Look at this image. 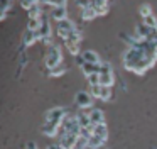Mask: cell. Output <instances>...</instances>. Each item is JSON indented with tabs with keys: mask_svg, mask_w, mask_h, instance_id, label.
Instances as JSON below:
<instances>
[{
	"mask_svg": "<svg viewBox=\"0 0 157 149\" xmlns=\"http://www.w3.org/2000/svg\"><path fill=\"white\" fill-rule=\"evenodd\" d=\"M86 147H88V139L78 135V139H76V144H75V149H86Z\"/></svg>",
	"mask_w": 157,
	"mask_h": 149,
	"instance_id": "83f0119b",
	"label": "cell"
},
{
	"mask_svg": "<svg viewBox=\"0 0 157 149\" xmlns=\"http://www.w3.org/2000/svg\"><path fill=\"white\" fill-rule=\"evenodd\" d=\"M88 117H90V124L91 125H98V124H106L105 122V112L101 108H91L88 112Z\"/></svg>",
	"mask_w": 157,
	"mask_h": 149,
	"instance_id": "8fae6325",
	"label": "cell"
},
{
	"mask_svg": "<svg viewBox=\"0 0 157 149\" xmlns=\"http://www.w3.org/2000/svg\"><path fill=\"white\" fill-rule=\"evenodd\" d=\"M93 135H96V137L106 141V139H108V127H106V124L93 125Z\"/></svg>",
	"mask_w": 157,
	"mask_h": 149,
	"instance_id": "ac0fdd59",
	"label": "cell"
},
{
	"mask_svg": "<svg viewBox=\"0 0 157 149\" xmlns=\"http://www.w3.org/2000/svg\"><path fill=\"white\" fill-rule=\"evenodd\" d=\"M75 103L78 105L81 110L85 108H93V97L90 95V91H78L75 95Z\"/></svg>",
	"mask_w": 157,
	"mask_h": 149,
	"instance_id": "52a82bcc",
	"label": "cell"
},
{
	"mask_svg": "<svg viewBox=\"0 0 157 149\" xmlns=\"http://www.w3.org/2000/svg\"><path fill=\"white\" fill-rule=\"evenodd\" d=\"M139 12H140V15H142V19H144V17H147V15L152 14V7H150L149 3H144V5H140Z\"/></svg>",
	"mask_w": 157,
	"mask_h": 149,
	"instance_id": "f546056e",
	"label": "cell"
},
{
	"mask_svg": "<svg viewBox=\"0 0 157 149\" xmlns=\"http://www.w3.org/2000/svg\"><path fill=\"white\" fill-rule=\"evenodd\" d=\"M61 61H63V51H61V47L56 46V44L48 46V49H46V56H44L46 68H48V70H51V68L61 64Z\"/></svg>",
	"mask_w": 157,
	"mask_h": 149,
	"instance_id": "7a4b0ae2",
	"label": "cell"
},
{
	"mask_svg": "<svg viewBox=\"0 0 157 149\" xmlns=\"http://www.w3.org/2000/svg\"><path fill=\"white\" fill-rule=\"evenodd\" d=\"M37 2H39V0H21V7L27 10L29 7H32L34 3H37Z\"/></svg>",
	"mask_w": 157,
	"mask_h": 149,
	"instance_id": "d6a6232c",
	"label": "cell"
},
{
	"mask_svg": "<svg viewBox=\"0 0 157 149\" xmlns=\"http://www.w3.org/2000/svg\"><path fill=\"white\" fill-rule=\"evenodd\" d=\"M39 26H41V19H34V17L27 19V30H39Z\"/></svg>",
	"mask_w": 157,
	"mask_h": 149,
	"instance_id": "484cf974",
	"label": "cell"
},
{
	"mask_svg": "<svg viewBox=\"0 0 157 149\" xmlns=\"http://www.w3.org/2000/svg\"><path fill=\"white\" fill-rule=\"evenodd\" d=\"M79 56H81V59L85 61V63H93V64L101 63L98 53H95V51H91V49H86V51H83V53H79Z\"/></svg>",
	"mask_w": 157,
	"mask_h": 149,
	"instance_id": "5bb4252c",
	"label": "cell"
},
{
	"mask_svg": "<svg viewBox=\"0 0 157 149\" xmlns=\"http://www.w3.org/2000/svg\"><path fill=\"white\" fill-rule=\"evenodd\" d=\"M68 0H39V3H44V5H51V7H56V5H66Z\"/></svg>",
	"mask_w": 157,
	"mask_h": 149,
	"instance_id": "f1b7e54d",
	"label": "cell"
},
{
	"mask_svg": "<svg viewBox=\"0 0 157 149\" xmlns=\"http://www.w3.org/2000/svg\"><path fill=\"white\" fill-rule=\"evenodd\" d=\"M36 41H41L37 30H27V29H25L24 36H22V46H24V47H29V46H32Z\"/></svg>",
	"mask_w": 157,
	"mask_h": 149,
	"instance_id": "4fadbf2b",
	"label": "cell"
},
{
	"mask_svg": "<svg viewBox=\"0 0 157 149\" xmlns=\"http://www.w3.org/2000/svg\"><path fill=\"white\" fill-rule=\"evenodd\" d=\"M51 17L56 20V22L66 19V17H68V9H66V5H56V7H52Z\"/></svg>",
	"mask_w": 157,
	"mask_h": 149,
	"instance_id": "9a60e30c",
	"label": "cell"
},
{
	"mask_svg": "<svg viewBox=\"0 0 157 149\" xmlns=\"http://www.w3.org/2000/svg\"><path fill=\"white\" fill-rule=\"evenodd\" d=\"M150 30H152V29H149V27H147L144 22H139V24L135 26V32L132 34V37H133L135 41H145L147 37H149Z\"/></svg>",
	"mask_w": 157,
	"mask_h": 149,
	"instance_id": "7c38bea8",
	"label": "cell"
},
{
	"mask_svg": "<svg viewBox=\"0 0 157 149\" xmlns=\"http://www.w3.org/2000/svg\"><path fill=\"white\" fill-rule=\"evenodd\" d=\"M27 14H29V17H34V19H41V15H42V7H41V3H34L32 7H29L27 9Z\"/></svg>",
	"mask_w": 157,
	"mask_h": 149,
	"instance_id": "7402d4cb",
	"label": "cell"
},
{
	"mask_svg": "<svg viewBox=\"0 0 157 149\" xmlns=\"http://www.w3.org/2000/svg\"><path fill=\"white\" fill-rule=\"evenodd\" d=\"M66 115H68V110H66L64 107H54V108L46 112V122H52V124H56V125H61L63 119H64Z\"/></svg>",
	"mask_w": 157,
	"mask_h": 149,
	"instance_id": "5b68a950",
	"label": "cell"
},
{
	"mask_svg": "<svg viewBox=\"0 0 157 149\" xmlns=\"http://www.w3.org/2000/svg\"><path fill=\"white\" fill-rule=\"evenodd\" d=\"M86 149H106V147H105V146H101V147H90V146H88Z\"/></svg>",
	"mask_w": 157,
	"mask_h": 149,
	"instance_id": "8d00e7d4",
	"label": "cell"
},
{
	"mask_svg": "<svg viewBox=\"0 0 157 149\" xmlns=\"http://www.w3.org/2000/svg\"><path fill=\"white\" fill-rule=\"evenodd\" d=\"M98 76H100V85L101 87H108L112 88L113 83H115V74H113V66L106 61H101L100 63V71H98Z\"/></svg>",
	"mask_w": 157,
	"mask_h": 149,
	"instance_id": "3957f363",
	"label": "cell"
},
{
	"mask_svg": "<svg viewBox=\"0 0 157 149\" xmlns=\"http://www.w3.org/2000/svg\"><path fill=\"white\" fill-rule=\"evenodd\" d=\"M90 7L95 10L96 15H106L110 10L108 0H90Z\"/></svg>",
	"mask_w": 157,
	"mask_h": 149,
	"instance_id": "30bf717a",
	"label": "cell"
},
{
	"mask_svg": "<svg viewBox=\"0 0 157 149\" xmlns=\"http://www.w3.org/2000/svg\"><path fill=\"white\" fill-rule=\"evenodd\" d=\"M39 37L44 44L51 46V36H52V27H51V22L48 20V17L41 15V26H39Z\"/></svg>",
	"mask_w": 157,
	"mask_h": 149,
	"instance_id": "277c9868",
	"label": "cell"
},
{
	"mask_svg": "<svg viewBox=\"0 0 157 149\" xmlns=\"http://www.w3.org/2000/svg\"><path fill=\"white\" fill-rule=\"evenodd\" d=\"M81 39H83L81 30L75 29V30H71V32H69L68 36H66L64 42H75V44H79V42H81Z\"/></svg>",
	"mask_w": 157,
	"mask_h": 149,
	"instance_id": "ffe728a7",
	"label": "cell"
},
{
	"mask_svg": "<svg viewBox=\"0 0 157 149\" xmlns=\"http://www.w3.org/2000/svg\"><path fill=\"white\" fill-rule=\"evenodd\" d=\"M48 149H61V147H59V144H51L48 146Z\"/></svg>",
	"mask_w": 157,
	"mask_h": 149,
	"instance_id": "d590c367",
	"label": "cell"
},
{
	"mask_svg": "<svg viewBox=\"0 0 157 149\" xmlns=\"http://www.w3.org/2000/svg\"><path fill=\"white\" fill-rule=\"evenodd\" d=\"M105 142L106 141L96 137V135H91V137L88 139V146H90V147H101V146H105Z\"/></svg>",
	"mask_w": 157,
	"mask_h": 149,
	"instance_id": "d4e9b609",
	"label": "cell"
},
{
	"mask_svg": "<svg viewBox=\"0 0 157 149\" xmlns=\"http://www.w3.org/2000/svg\"><path fill=\"white\" fill-rule=\"evenodd\" d=\"M41 132L48 137H56L59 134V125L52 124V122H44V125L41 127Z\"/></svg>",
	"mask_w": 157,
	"mask_h": 149,
	"instance_id": "2e32d148",
	"label": "cell"
},
{
	"mask_svg": "<svg viewBox=\"0 0 157 149\" xmlns=\"http://www.w3.org/2000/svg\"><path fill=\"white\" fill-rule=\"evenodd\" d=\"M68 71V68L64 66V64H58V66H54V68H51V70H48V74L49 76H52V78H58V76H63V74Z\"/></svg>",
	"mask_w": 157,
	"mask_h": 149,
	"instance_id": "44dd1931",
	"label": "cell"
},
{
	"mask_svg": "<svg viewBox=\"0 0 157 149\" xmlns=\"http://www.w3.org/2000/svg\"><path fill=\"white\" fill-rule=\"evenodd\" d=\"M64 46L68 47V51L73 54V56H78L79 53H81V49H79V44H75V42H64Z\"/></svg>",
	"mask_w": 157,
	"mask_h": 149,
	"instance_id": "4316f807",
	"label": "cell"
},
{
	"mask_svg": "<svg viewBox=\"0 0 157 149\" xmlns=\"http://www.w3.org/2000/svg\"><path fill=\"white\" fill-rule=\"evenodd\" d=\"M7 14H9V12H5V10H2V9H0V20H5Z\"/></svg>",
	"mask_w": 157,
	"mask_h": 149,
	"instance_id": "e575fe53",
	"label": "cell"
},
{
	"mask_svg": "<svg viewBox=\"0 0 157 149\" xmlns=\"http://www.w3.org/2000/svg\"><path fill=\"white\" fill-rule=\"evenodd\" d=\"M25 149H39V147H37V144H36V142H27Z\"/></svg>",
	"mask_w": 157,
	"mask_h": 149,
	"instance_id": "836d02e7",
	"label": "cell"
},
{
	"mask_svg": "<svg viewBox=\"0 0 157 149\" xmlns=\"http://www.w3.org/2000/svg\"><path fill=\"white\" fill-rule=\"evenodd\" d=\"M122 63H123V68L130 73L144 74L147 70H150L155 64V61H152L149 56H145L142 51L135 49V47H127L125 53H123Z\"/></svg>",
	"mask_w": 157,
	"mask_h": 149,
	"instance_id": "6da1fadb",
	"label": "cell"
},
{
	"mask_svg": "<svg viewBox=\"0 0 157 149\" xmlns=\"http://www.w3.org/2000/svg\"><path fill=\"white\" fill-rule=\"evenodd\" d=\"M12 3H14V0H0V9L5 10V12H10Z\"/></svg>",
	"mask_w": 157,
	"mask_h": 149,
	"instance_id": "1f68e13d",
	"label": "cell"
},
{
	"mask_svg": "<svg viewBox=\"0 0 157 149\" xmlns=\"http://www.w3.org/2000/svg\"><path fill=\"white\" fill-rule=\"evenodd\" d=\"M90 95L93 98H98L101 102H110L112 100V88L108 87H101V85H95V87H90Z\"/></svg>",
	"mask_w": 157,
	"mask_h": 149,
	"instance_id": "8992f818",
	"label": "cell"
},
{
	"mask_svg": "<svg viewBox=\"0 0 157 149\" xmlns=\"http://www.w3.org/2000/svg\"><path fill=\"white\" fill-rule=\"evenodd\" d=\"M76 139L78 135L76 134H61L59 135V147L61 149H75V144H76Z\"/></svg>",
	"mask_w": 157,
	"mask_h": 149,
	"instance_id": "9c48e42d",
	"label": "cell"
},
{
	"mask_svg": "<svg viewBox=\"0 0 157 149\" xmlns=\"http://www.w3.org/2000/svg\"><path fill=\"white\" fill-rule=\"evenodd\" d=\"M76 29V26L73 24V20H69L68 17L66 19H63V20H59L58 22V26H56V30H58V36L61 37L63 41L66 39V36H68L71 30H75Z\"/></svg>",
	"mask_w": 157,
	"mask_h": 149,
	"instance_id": "ba28073f",
	"label": "cell"
},
{
	"mask_svg": "<svg viewBox=\"0 0 157 149\" xmlns=\"http://www.w3.org/2000/svg\"><path fill=\"white\" fill-rule=\"evenodd\" d=\"M75 119H76V122H78V125L81 129H85V127H90V117H88V114L86 112H78V114H75Z\"/></svg>",
	"mask_w": 157,
	"mask_h": 149,
	"instance_id": "d6986e66",
	"label": "cell"
},
{
	"mask_svg": "<svg viewBox=\"0 0 157 149\" xmlns=\"http://www.w3.org/2000/svg\"><path fill=\"white\" fill-rule=\"evenodd\" d=\"M95 17H98L95 14V10L91 9V7H85V9H81V19L83 20H93Z\"/></svg>",
	"mask_w": 157,
	"mask_h": 149,
	"instance_id": "603a6c76",
	"label": "cell"
},
{
	"mask_svg": "<svg viewBox=\"0 0 157 149\" xmlns=\"http://www.w3.org/2000/svg\"><path fill=\"white\" fill-rule=\"evenodd\" d=\"M79 70H81V73L85 74V76H88V74L98 73V71H100V64H93V63H85V61H83V63L79 64Z\"/></svg>",
	"mask_w": 157,
	"mask_h": 149,
	"instance_id": "e0dca14e",
	"label": "cell"
},
{
	"mask_svg": "<svg viewBox=\"0 0 157 149\" xmlns=\"http://www.w3.org/2000/svg\"><path fill=\"white\" fill-rule=\"evenodd\" d=\"M144 24H145L149 29L155 30L157 29V19H155V15H154V14H150V15L144 17Z\"/></svg>",
	"mask_w": 157,
	"mask_h": 149,
	"instance_id": "cb8c5ba5",
	"label": "cell"
},
{
	"mask_svg": "<svg viewBox=\"0 0 157 149\" xmlns=\"http://www.w3.org/2000/svg\"><path fill=\"white\" fill-rule=\"evenodd\" d=\"M86 80H88L90 87H95V85H100V76H98V73L88 74V76H86Z\"/></svg>",
	"mask_w": 157,
	"mask_h": 149,
	"instance_id": "4dcf8cb0",
	"label": "cell"
}]
</instances>
